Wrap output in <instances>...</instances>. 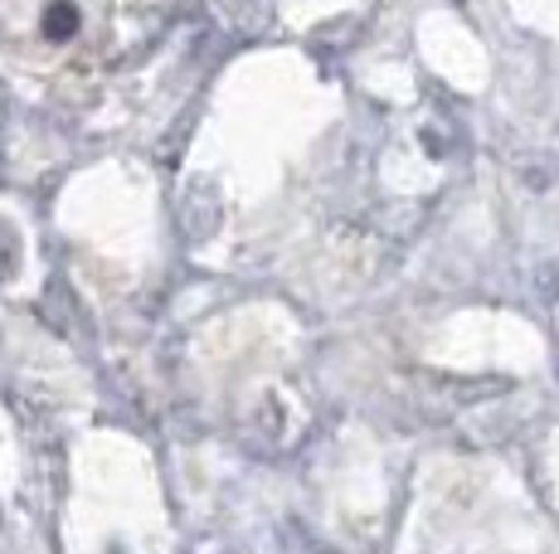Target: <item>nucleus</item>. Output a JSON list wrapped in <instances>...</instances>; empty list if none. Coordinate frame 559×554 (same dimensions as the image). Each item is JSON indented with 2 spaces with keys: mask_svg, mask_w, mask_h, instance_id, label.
I'll return each mask as SVG.
<instances>
[{
  "mask_svg": "<svg viewBox=\"0 0 559 554\" xmlns=\"http://www.w3.org/2000/svg\"><path fill=\"white\" fill-rule=\"evenodd\" d=\"M10 268H15V233L0 224V282L10 277Z\"/></svg>",
  "mask_w": 559,
  "mask_h": 554,
  "instance_id": "obj_2",
  "label": "nucleus"
},
{
  "mask_svg": "<svg viewBox=\"0 0 559 554\" xmlns=\"http://www.w3.org/2000/svg\"><path fill=\"white\" fill-rule=\"evenodd\" d=\"M73 35H79V5H73V0H53L45 10V39L63 45V39H73Z\"/></svg>",
  "mask_w": 559,
  "mask_h": 554,
  "instance_id": "obj_1",
  "label": "nucleus"
}]
</instances>
